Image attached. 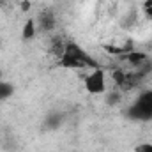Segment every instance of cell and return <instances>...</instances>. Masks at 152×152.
I'll list each match as a JSON object with an SVG mask.
<instances>
[{
    "label": "cell",
    "mask_w": 152,
    "mask_h": 152,
    "mask_svg": "<svg viewBox=\"0 0 152 152\" xmlns=\"http://www.w3.org/2000/svg\"><path fill=\"white\" fill-rule=\"evenodd\" d=\"M58 60H60V66L66 69H83V67L97 69L99 67L96 58L90 57L88 53H85V50L81 46H78L76 42H66L64 53Z\"/></svg>",
    "instance_id": "cell-1"
},
{
    "label": "cell",
    "mask_w": 152,
    "mask_h": 152,
    "mask_svg": "<svg viewBox=\"0 0 152 152\" xmlns=\"http://www.w3.org/2000/svg\"><path fill=\"white\" fill-rule=\"evenodd\" d=\"M126 115L133 120H152V90L142 92L127 108Z\"/></svg>",
    "instance_id": "cell-2"
},
{
    "label": "cell",
    "mask_w": 152,
    "mask_h": 152,
    "mask_svg": "<svg viewBox=\"0 0 152 152\" xmlns=\"http://www.w3.org/2000/svg\"><path fill=\"white\" fill-rule=\"evenodd\" d=\"M85 88L90 94H103L106 90V80H104V71L101 67L94 69L88 76H85Z\"/></svg>",
    "instance_id": "cell-3"
},
{
    "label": "cell",
    "mask_w": 152,
    "mask_h": 152,
    "mask_svg": "<svg viewBox=\"0 0 152 152\" xmlns=\"http://www.w3.org/2000/svg\"><path fill=\"white\" fill-rule=\"evenodd\" d=\"M36 23H37L39 30L41 32H51L53 28H55V12H53V9H44L41 14H39V18L36 20Z\"/></svg>",
    "instance_id": "cell-4"
},
{
    "label": "cell",
    "mask_w": 152,
    "mask_h": 152,
    "mask_svg": "<svg viewBox=\"0 0 152 152\" xmlns=\"http://www.w3.org/2000/svg\"><path fill=\"white\" fill-rule=\"evenodd\" d=\"M147 58H149V57H147V53H143V51H136V50H133V51H129V53H126V55H124V60H127L134 69H136V67H140Z\"/></svg>",
    "instance_id": "cell-5"
},
{
    "label": "cell",
    "mask_w": 152,
    "mask_h": 152,
    "mask_svg": "<svg viewBox=\"0 0 152 152\" xmlns=\"http://www.w3.org/2000/svg\"><path fill=\"white\" fill-rule=\"evenodd\" d=\"M62 124H64V115L58 113V112H53V113H50L46 117V120H44V129L55 131V129H58Z\"/></svg>",
    "instance_id": "cell-6"
},
{
    "label": "cell",
    "mask_w": 152,
    "mask_h": 152,
    "mask_svg": "<svg viewBox=\"0 0 152 152\" xmlns=\"http://www.w3.org/2000/svg\"><path fill=\"white\" fill-rule=\"evenodd\" d=\"M36 30H37L36 20H27L25 25H23V30H21V37L25 39V41H30V39H34V36H36Z\"/></svg>",
    "instance_id": "cell-7"
},
{
    "label": "cell",
    "mask_w": 152,
    "mask_h": 152,
    "mask_svg": "<svg viewBox=\"0 0 152 152\" xmlns=\"http://www.w3.org/2000/svg\"><path fill=\"white\" fill-rule=\"evenodd\" d=\"M12 94H14V87H12V83L0 80V101H5V99H9Z\"/></svg>",
    "instance_id": "cell-8"
},
{
    "label": "cell",
    "mask_w": 152,
    "mask_h": 152,
    "mask_svg": "<svg viewBox=\"0 0 152 152\" xmlns=\"http://www.w3.org/2000/svg\"><path fill=\"white\" fill-rule=\"evenodd\" d=\"M64 48H66V42L62 41V37H55L53 41H51V53L55 55V57H62V53H64Z\"/></svg>",
    "instance_id": "cell-9"
},
{
    "label": "cell",
    "mask_w": 152,
    "mask_h": 152,
    "mask_svg": "<svg viewBox=\"0 0 152 152\" xmlns=\"http://www.w3.org/2000/svg\"><path fill=\"white\" fill-rule=\"evenodd\" d=\"M112 78H113L115 85L122 90L124 85H126V71H122V69H115L113 73H112Z\"/></svg>",
    "instance_id": "cell-10"
},
{
    "label": "cell",
    "mask_w": 152,
    "mask_h": 152,
    "mask_svg": "<svg viewBox=\"0 0 152 152\" xmlns=\"http://www.w3.org/2000/svg\"><path fill=\"white\" fill-rule=\"evenodd\" d=\"M120 99H122V97H120V90H112V92L106 94V104H110V106L118 104Z\"/></svg>",
    "instance_id": "cell-11"
},
{
    "label": "cell",
    "mask_w": 152,
    "mask_h": 152,
    "mask_svg": "<svg viewBox=\"0 0 152 152\" xmlns=\"http://www.w3.org/2000/svg\"><path fill=\"white\" fill-rule=\"evenodd\" d=\"M134 152H152V143H140L134 147Z\"/></svg>",
    "instance_id": "cell-12"
},
{
    "label": "cell",
    "mask_w": 152,
    "mask_h": 152,
    "mask_svg": "<svg viewBox=\"0 0 152 152\" xmlns=\"http://www.w3.org/2000/svg\"><path fill=\"white\" fill-rule=\"evenodd\" d=\"M28 9H30V2H28V0H23V2H21V11L27 12Z\"/></svg>",
    "instance_id": "cell-13"
},
{
    "label": "cell",
    "mask_w": 152,
    "mask_h": 152,
    "mask_svg": "<svg viewBox=\"0 0 152 152\" xmlns=\"http://www.w3.org/2000/svg\"><path fill=\"white\" fill-rule=\"evenodd\" d=\"M0 78H2V69H0Z\"/></svg>",
    "instance_id": "cell-14"
}]
</instances>
